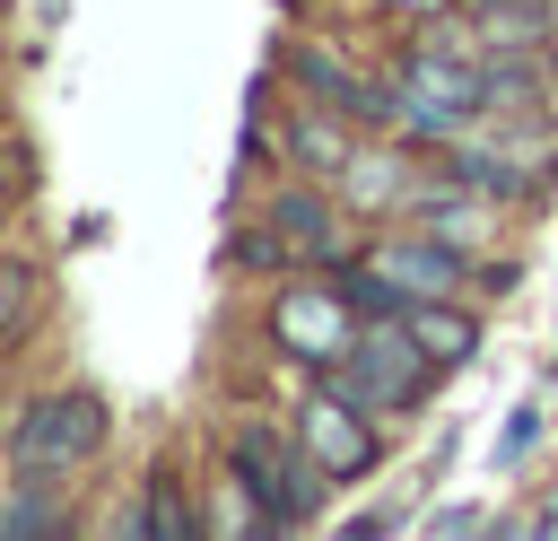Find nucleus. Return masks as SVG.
Wrapping results in <instances>:
<instances>
[{"label": "nucleus", "mask_w": 558, "mask_h": 541, "mask_svg": "<svg viewBox=\"0 0 558 541\" xmlns=\"http://www.w3.org/2000/svg\"><path fill=\"white\" fill-rule=\"evenodd\" d=\"M480 524H488L480 506H445V515H436V532H480Z\"/></svg>", "instance_id": "16"}, {"label": "nucleus", "mask_w": 558, "mask_h": 541, "mask_svg": "<svg viewBox=\"0 0 558 541\" xmlns=\"http://www.w3.org/2000/svg\"><path fill=\"white\" fill-rule=\"evenodd\" d=\"M35 314V270L26 262H0V340H17Z\"/></svg>", "instance_id": "13"}, {"label": "nucleus", "mask_w": 558, "mask_h": 541, "mask_svg": "<svg viewBox=\"0 0 558 541\" xmlns=\"http://www.w3.org/2000/svg\"><path fill=\"white\" fill-rule=\"evenodd\" d=\"M532 445H541V401H523V410H514V419H506V436H497V462H506V471H514V462H523V454H532Z\"/></svg>", "instance_id": "14"}, {"label": "nucleus", "mask_w": 558, "mask_h": 541, "mask_svg": "<svg viewBox=\"0 0 558 541\" xmlns=\"http://www.w3.org/2000/svg\"><path fill=\"white\" fill-rule=\"evenodd\" d=\"M541 532H558V506H549V515H541Z\"/></svg>", "instance_id": "17"}, {"label": "nucleus", "mask_w": 558, "mask_h": 541, "mask_svg": "<svg viewBox=\"0 0 558 541\" xmlns=\"http://www.w3.org/2000/svg\"><path fill=\"white\" fill-rule=\"evenodd\" d=\"M296 436L314 445V462L331 471V480H366L375 462H384V436H375V410L366 401H349L340 384H323L305 410H296Z\"/></svg>", "instance_id": "5"}, {"label": "nucleus", "mask_w": 558, "mask_h": 541, "mask_svg": "<svg viewBox=\"0 0 558 541\" xmlns=\"http://www.w3.org/2000/svg\"><path fill=\"white\" fill-rule=\"evenodd\" d=\"M497 209L506 201H488V192H471V183H410V201H401V218L410 227H427V236H445L453 253H488V236H497Z\"/></svg>", "instance_id": "8"}, {"label": "nucleus", "mask_w": 558, "mask_h": 541, "mask_svg": "<svg viewBox=\"0 0 558 541\" xmlns=\"http://www.w3.org/2000/svg\"><path fill=\"white\" fill-rule=\"evenodd\" d=\"M549 61H558V35H549Z\"/></svg>", "instance_id": "18"}, {"label": "nucleus", "mask_w": 558, "mask_h": 541, "mask_svg": "<svg viewBox=\"0 0 558 541\" xmlns=\"http://www.w3.org/2000/svg\"><path fill=\"white\" fill-rule=\"evenodd\" d=\"M105 454V401L87 384H61V393H35L9 428V462L17 471H44V480H70L78 462Z\"/></svg>", "instance_id": "2"}, {"label": "nucleus", "mask_w": 558, "mask_h": 541, "mask_svg": "<svg viewBox=\"0 0 558 541\" xmlns=\"http://www.w3.org/2000/svg\"><path fill=\"white\" fill-rule=\"evenodd\" d=\"M410 332H418V349H427L436 366H462V358L480 349V314H471L462 297H418V305H410Z\"/></svg>", "instance_id": "11"}, {"label": "nucleus", "mask_w": 558, "mask_h": 541, "mask_svg": "<svg viewBox=\"0 0 558 541\" xmlns=\"http://www.w3.org/2000/svg\"><path fill=\"white\" fill-rule=\"evenodd\" d=\"M227 480L235 497H253V532H305L323 515V462L296 428H270V419H244L227 436Z\"/></svg>", "instance_id": "1"}, {"label": "nucleus", "mask_w": 558, "mask_h": 541, "mask_svg": "<svg viewBox=\"0 0 558 541\" xmlns=\"http://www.w3.org/2000/svg\"><path fill=\"white\" fill-rule=\"evenodd\" d=\"M357 131H366V122H349V113H331V105L305 96V113L288 122V157H296V175H314V183H349V166L366 157Z\"/></svg>", "instance_id": "9"}, {"label": "nucleus", "mask_w": 558, "mask_h": 541, "mask_svg": "<svg viewBox=\"0 0 558 541\" xmlns=\"http://www.w3.org/2000/svg\"><path fill=\"white\" fill-rule=\"evenodd\" d=\"M384 9H392V17H410V26H436V17H453L462 0H384Z\"/></svg>", "instance_id": "15"}, {"label": "nucleus", "mask_w": 558, "mask_h": 541, "mask_svg": "<svg viewBox=\"0 0 558 541\" xmlns=\"http://www.w3.org/2000/svg\"><path fill=\"white\" fill-rule=\"evenodd\" d=\"M349 314H357V305L340 297V279H331V288H279V305H270L279 358H296V366L331 375V366L349 358V340H357V323H349Z\"/></svg>", "instance_id": "3"}, {"label": "nucleus", "mask_w": 558, "mask_h": 541, "mask_svg": "<svg viewBox=\"0 0 558 541\" xmlns=\"http://www.w3.org/2000/svg\"><path fill=\"white\" fill-rule=\"evenodd\" d=\"M140 515H148V532H166V541H192V532H201V524H192V506H183V489H174L166 471H157V489H148V506H140Z\"/></svg>", "instance_id": "12"}, {"label": "nucleus", "mask_w": 558, "mask_h": 541, "mask_svg": "<svg viewBox=\"0 0 558 541\" xmlns=\"http://www.w3.org/2000/svg\"><path fill=\"white\" fill-rule=\"evenodd\" d=\"M288 70H296V87H305L314 105H331V113H349V122H366V131H401V96L375 87L349 52H331V44H296Z\"/></svg>", "instance_id": "6"}, {"label": "nucleus", "mask_w": 558, "mask_h": 541, "mask_svg": "<svg viewBox=\"0 0 558 541\" xmlns=\"http://www.w3.org/2000/svg\"><path fill=\"white\" fill-rule=\"evenodd\" d=\"M357 262L384 270L410 305H418V297H462V279H471V253H453V244L427 236V227H384V236H366Z\"/></svg>", "instance_id": "4"}, {"label": "nucleus", "mask_w": 558, "mask_h": 541, "mask_svg": "<svg viewBox=\"0 0 558 541\" xmlns=\"http://www.w3.org/2000/svg\"><path fill=\"white\" fill-rule=\"evenodd\" d=\"M0 532H9V541H52V532H70V497H61V480L17 471V489L0 497Z\"/></svg>", "instance_id": "10"}, {"label": "nucleus", "mask_w": 558, "mask_h": 541, "mask_svg": "<svg viewBox=\"0 0 558 541\" xmlns=\"http://www.w3.org/2000/svg\"><path fill=\"white\" fill-rule=\"evenodd\" d=\"M262 227L296 253V270H331V262L349 253V227H340V209L314 192V175H305V183H279V192L262 201Z\"/></svg>", "instance_id": "7"}]
</instances>
